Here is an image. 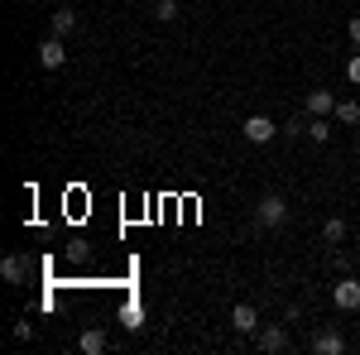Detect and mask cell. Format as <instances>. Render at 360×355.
I'll use <instances>...</instances> for the list:
<instances>
[{
	"label": "cell",
	"mask_w": 360,
	"mask_h": 355,
	"mask_svg": "<svg viewBox=\"0 0 360 355\" xmlns=\"http://www.w3.org/2000/svg\"><path fill=\"white\" fill-rule=\"evenodd\" d=\"M283 221H288V202H283L278 192H264L259 207H255V226H259V231H278Z\"/></svg>",
	"instance_id": "6da1fadb"
},
{
	"label": "cell",
	"mask_w": 360,
	"mask_h": 355,
	"mask_svg": "<svg viewBox=\"0 0 360 355\" xmlns=\"http://www.w3.org/2000/svg\"><path fill=\"white\" fill-rule=\"evenodd\" d=\"M332 302L341 307V312H356V307H360V278L341 273V278L332 283Z\"/></svg>",
	"instance_id": "7a4b0ae2"
},
{
	"label": "cell",
	"mask_w": 360,
	"mask_h": 355,
	"mask_svg": "<svg viewBox=\"0 0 360 355\" xmlns=\"http://www.w3.org/2000/svg\"><path fill=\"white\" fill-rule=\"evenodd\" d=\"M240 135H245L250 144H269V139L278 135V125L269 120V115H245V125H240Z\"/></svg>",
	"instance_id": "3957f363"
},
{
	"label": "cell",
	"mask_w": 360,
	"mask_h": 355,
	"mask_svg": "<svg viewBox=\"0 0 360 355\" xmlns=\"http://www.w3.org/2000/svg\"><path fill=\"white\" fill-rule=\"evenodd\" d=\"M255 346H259L264 355H283L293 341H288V331H283V327H259V331H255Z\"/></svg>",
	"instance_id": "277c9868"
},
{
	"label": "cell",
	"mask_w": 360,
	"mask_h": 355,
	"mask_svg": "<svg viewBox=\"0 0 360 355\" xmlns=\"http://www.w3.org/2000/svg\"><path fill=\"white\" fill-rule=\"evenodd\" d=\"M39 63H44V67H63V63H68V44H63L58 34H49V39L39 44Z\"/></svg>",
	"instance_id": "5b68a950"
},
{
	"label": "cell",
	"mask_w": 360,
	"mask_h": 355,
	"mask_svg": "<svg viewBox=\"0 0 360 355\" xmlns=\"http://www.w3.org/2000/svg\"><path fill=\"white\" fill-rule=\"evenodd\" d=\"M312 351H317V355H341V351H346V336H341L336 327H322L317 336H312Z\"/></svg>",
	"instance_id": "8992f818"
},
{
	"label": "cell",
	"mask_w": 360,
	"mask_h": 355,
	"mask_svg": "<svg viewBox=\"0 0 360 355\" xmlns=\"http://www.w3.org/2000/svg\"><path fill=\"white\" fill-rule=\"evenodd\" d=\"M303 106H307V115H332V110H336V91H327V86H312Z\"/></svg>",
	"instance_id": "52a82bcc"
},
{
	"label": "cell",
	"mask_w": 360,
	"mask_h": 355,
	"mask_svg": "<svg viewBox=\"0 0 360 355\" xmlns=\"http://www.w3.org/2000/svg\"><path fill=\"white\" fill-rule=\"evenodd\" d=\"M231 327L245 331V336H255V331H259V312H255L250 302H236V307H231Z\"/></svg>",
	"instance_id": "ba28073f"
},
{
	"label": "cell",
	"mask_w": 360,
	"mask_h": 355,
	"mask_svg": "<svg viewBox=\"0 0 360 355\" xmlns=\"http://www.w3.org/2000/svg\"><path fill=\"white\" fill-rule=\"evenodd\" d=\"M0 278H5V283H25V278H29V259L5 254V259H0Z\"/></svg>",
	"instance_id": "9c48e42d"
},
{
	"label": "cell",
	"mask_w": 360,
	"mask_h": 355,
	"mask_svg": "<svg viewBox=\"0 0 360 355\" xmlns=\"http://www.w3.org/2000/svg\"><path fill=\"white\" fill-rule=\"evenodd\" d=\"M49 29H53L58 39H68V34H72V29H77V15H72V10H68V5H63V10H53V20H49Z\"/></svg>",
	"instance_id": "30bf717a"
},
{
	"label": "cell",
	"mask_w": 360,
	"mask_h": 355,
	"mask_svg": "<svg viewBox=\"0 0 360 355\" xmlns=\"http://www.w3.org/2000/svg\"><path fill=\"white\" fill-rule=\"evenodd\" d=\"M77 351H82V355H101V351H106V331H101V327L82 331V341H77Z\"/></svg>",
	"instance_id": "8fae6325"
},
{
	"label": "cell",
	"mask_w": 360,
	"mask_h": 355,
	"mask_svg": "<svg viewBox=\"0 0 360 355\" xmlns=\"http://www.w3.org/2000/svg\"><path fill=\"white\" fill-rule=\"evenodd\" d=\"M307 139H317V144H327L332 139V120L327 115H307V130H303Z\"/></svg>",
	"instance_id": "7c38bea8"
},
{
	"label": "cell",
	"mask_w": 360,
	"mask_h": 355,
	"mask_svg": "<svg viewBox=\"0 0 360 355\" xmlns=\"http://www.w3.org/2000/svg\"><path fill=\"white\" fill-rule=\"evenodd\" d=\"M341 125H360V101H336V110H332Z\"/></svg>",
	"instance_id": "4fadbf2b"
},
{
	"label": "cell",
	"mask_w": 360,
	"mask_h": 355,
	"mask_svg": "<svg viewBox=\"0 0 360 355\" xmlns=\"http://www.w3.org/2000/svg\"><path fill=\"white\" fill-rule=\"evenodd\" d=\"M322 235H327V245H341V240H346V221L332 217L327 226H322Z\"/></svg>",
	"instance_id": "5bb4252c"
},
{
	"label": "cell",
	"mask_w": 360,
	"mask_h": 355,
	"mask_svg": "<svg viewBox=\"0 0 360 355\" xmlns=\"http://www.w3.org/2000/svg\"><path fill=\"white\" fill-rule=\"evenodd\" d=\"M154 20H178V0H154Z\"/></svg>",
	"instance_id": "9a60e30c"
},
{
	"label": "cell",
	"mask_w": 360,
	"mask_h": 355,
	"mask_svg": "<svg viewBox=\"0 0 360 355\" xmlns=\"http://www.w3.org/2000/svg\"><path fill=\"white\" fill-rule=\"evenodd\" d=\"M351 264H356V259H351L346 250H332V269L336 273H351Z\"/></svg>",
	"instance_id": "2e32d148"
},
{
	"label": "cell",
	"mask_w": 360,
	"mask_h": 355,
	"mask_svg": "<svg viewBox=\"0 0 360 355\" xmlns=\"http://www.w3.org/2000/svg\"><path fill=\"white\" fill-rule=\"evenodd\" d=\"M15 341H34V327L29 322H15Z\"/></svg>",
	"instance_id": "e0dca14e"
},
{
	"label": "cell",
	"mask_w": 360,
	"mask_h": 355,
	"mask_svg": "<svg viewBox=\"0 0 360 355\" xmlns=\"http://www.w3.org/2000/svg\"><path fill=\"white\" fill-rule=\"evenodd\" d=\"M346 77H351V82H356V86H360V53H356V58H351V63H346Z\"/></svg>",
	"instance_id": "ac0fdd59"
},
{
	"label": "cell",
	"mask_w": 360,
	"mask_h": 355,
	"mask_svg": "<svg viewBox=\"0 0 360 355\" xmlns=\"http://www.w3.org/2000/svg\"><path fill=\"white\" fill-rule=\"evenodd\" d=\"M346 34H351V44H356V49H360V15H356V20H351V29H346Z\"/></svg>",
	"instance_id": "d6986e66"
},
{
	"label": "cell",
	"mask_w": 360,
	"mask_h": 355,
	"mask_svg": "<svg viewBox=\"0 0 360 355\" xmlns=\"http://www.w3.org/2000/svg\"><path fill=\"white\" fill-rule=\"evenodd\" d=\"M356 259H360V240H356Z\"/></svg>",
	"instance_id": "ffe728a7"
}]
</instances>
